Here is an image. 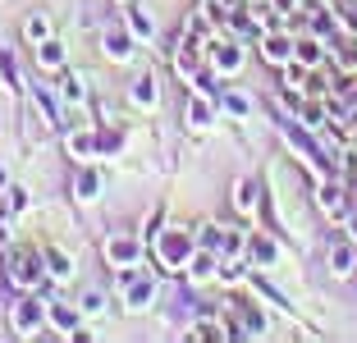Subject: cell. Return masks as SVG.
<instances>
[{
    "label": "cell",
    "mask_w": 357,
    "mask_h": 343,
    "mask_svg": "<svg viewBox=\"0 0 357 343\" xmlns=\"http://www.w3.org/2000/svg\"><path fill=\"white\" fill-rule=\"evenodd\" d=\"M156 252H160V261H165L169 270H183V266L197 257V243H192L183 229H165V234L156 238Z\"/></svg>",
    "instance_id": "cell-1"
},
{
    "label": "cell",
    "mask_w": 357,
    "mask_h": 343,
    "mask_svg": "<svg viewBox=\"0 0 357 343\" xmlns=\"http://www.w3.org/2000/svg\"><path fill=\"white\" fill-rule=\"evenodd\" d=\"M119 289H124V302H128V312H142V307H151V298H156V280H151V275H137L133 266L124 270V280H119Z\"/></svg>",
    "instance_id": "cell-2"
},
{
    "label": "cell",
    "mask_w": 357,
    "mask_h": 343,
    "mask_svg": "<svg viewBox=\"0 0 357 343\" xmlns=\"http://www.w3.org/2000/svg\"><path fill=\"white\" fill-rule=\"evenodd\" d=\"M10 275L23 289H37L42 280H51V275H42V257H37V252H23V247L10 252Z\"/></svg>",
    "instance_id": "cell-3"
},
{
    "label": "cell",
    "mask_w": 357,
    "mask_h": 343,
    "mask_svg": "<svg viewBox=\"0 0 357 343\" xmlns=\"http://www.w3.org/2000/svg\"><path fill=\"white\" fill-rule=\"evenodd\" d=\"M353 270H357V243L339 238L335 247H330V275H335V280H348Z\"/></svg>",
    "instance_id": "cell-4"
},
{
    "label": "cell",
    "mask_w": 357,
    "mask_h": 343,
    "mask_svg": "<svg viewBox=\"0 0 357 343\" xmlns=\"http://www.w3.org/2000/svg\"><path fill=\"white\" fill-rule=\"evenodd\" d=\"M46 321V307L37 298H23L14 307V334H37V325Z\"/></svg>",
    "instance_id": "cell-5"
},
{
    "label": "cell",
    "mask_w": 357,
    "mask_h": 343,
    "mask_svg": "<svg viewBox=\"0 0 357 343\" xmlns=\"http://www.w3.org/2000/svg\"><path fill=\"white\" fill-rule=\"evenodd\" d=\"M137 257H142V243H137V238H110V243H105V261L119 266V270L137 266Z\"/></svg>",
    "instance_id": "cell-6"
},
{
    "label": "cell",
    "mask_w": 357,
    "mask_h": 343,
    "mask_svg": "<svg viewBox=\"0 0 357 343\" xmlns=\"http://www.w3.org/2000/svg\"><path fill=\"white\" fill-rule=\"evenodd\" d=\"M211 69L215 73H238L243 69V46L238 42H225V46L211 42Z\"/></svg>",
    "instance_id": "cell-7"
},
{
    "label": "cell",
    "mask_w": 357,
    "mask_h": 343,
    "mask_svg": "<svg viewBox=\"0 0 357 343\" xmlns=\"http://www.w3.org/2000/svg\"><path fill=\"white\" fill-rule=\"evenodd\" d=\"M128 101L142 105V110H156V78L151 73H137L133 83H128Z\"/></svg>",
    "instance_id": "cell-8"
},
{
    "label": "cell",
    "mask_w": 357,
    "mask_h": 343,
    "mask_svg": "<svg viewBox=\"0 0 357 343\" xmlns=\"http://www.w3.org/2000/svg\"><path fill=\"white\" fill-rule=\"evenodd\" d=\"M316 201H321V211H326V215H348V192L339 183H321Z\"/></svg>",
    "instance_id": "cell-9"
},
{
    "label": "cell",
    "mask_w": 357,
    "mask_h": 343,
    "mask_svg": "<svg viewBox=\"0 0 357 343\" xmlns=\"http://www.w3.org/2000/svg\"><path fill=\"white\" fill-rule=\"evenodd\" d=\"M128 37H142V42L156 37V23H151V14L142 5H128Z\"/></svg>",
    "instance_id": "cell-10"
},
{
    "label": "cell",
    "mask_w": 357,
    "mask_h": 343,
    "mask_svg": "<svg viewBox=\"0 0 357 343\" xmlns=\"http://www.w3.org/2000/svg\"><path fill=\"white\" fill-rule=\"evenodd\" d=\"M46 316H51V325L60 334H74L78 330V312H74V307H64V302H51V307H46Z\"/></svg>",
    "instance_id": "cell-11"
},
{
    "label": "cell",
    "mask_w": 357,
    "mask_h": 343,
    "mask_svg": "<svg viewBox=\"0 0 357 343\" xmlns=\"http://www.w3.org/2000/svg\"><path fill=\"white\" fill-rule=\"evenodd\" d=\"M261 55H266L271 64H284L289 55H294V42H289L284 32H275V37H266V42H261Z\"/></svg>",
    "instance_id": "cell-12"
},
{
    "label": "cell",
    "mask_w": 357,
    "mask_h": 343,
    "mask_svg": "<svg viewBox=\"0 0 357 343\" xmlns=\"http://www.w3.org/2000/svg\"><path fill=\"white\" fill-rule=\"evenodd\" d=\"M42 261H46V270H51V280H69V275H74V261L64 257V252H55V247H46Z\"/></svg>",
    "instance_id": "cell-13"
},
{
    "label": "cell",
    "mask_w": 357,
    "mask_h": 343,
    "mask_svg": "<svg viewBox=\"0 0 357 343\" xmlns=\"http://www.w3.org/2000/svg\"><path fill=\"white\" fill-rule=\"evenodd\" d=\"M225 234H229V229H220V224H202L197 247H202V252H215V257H220V252H225Z\"/></svg>",
    "instance_id": "cell-14"
},
{
    "label": "cell",
    "mask_w": 357,
    "mask_h": 343,
    "mask_svg": "<svg viewBox=\"0 0 357 343\" xmlns=\"http://www.w3.org/2000/svg\"><path fill=\"white\" fill-rule=\"evenodd\" d=\"M37 64H42V69H60V64H64V46L51 42V37L37 42Z\"/></svg>",
    "instance_id": "cell-15"
},
{
    "label": "cell",
    "mask_w": 357,
    "mask_h": 343,
    "mask_svg": "<svg viewBox=\"0 0 357 343\" xmlns=\"http://www.w3.org/2000/svg\"><path fill=\"white\" fill-rule=\"evenodd\" d=\"M234 201H238L243 215H252V211H257V183H252V178H238V183H234Z\"/></svg>",
    "instance_id": "cell-16"
},
{
    "label": "cell",
    "mask_w": 357,
    "mask_h": 343,
    "mask_svg": "<svg viewBox=\"0 0 357 343\" xmlns=\"http://www.w3.org/2000/svg\"><path fill=\"white\" fill-rule=\"evenodd\" d=\"M60 101L83 105V78H78V73H60Z\"/></svg>",
    "instance_id": "cell-17"
},
{
    "label": "cell",
    "mask_w": 357,
    "mask_h": 343,
    "mask_svg": "<svg viewBox=\"0 0 357 343\" xmlns=\"http://www.w3.org/2000/svg\"><path fill=\"white\" fill-rule=\"evenodd\" d=\"M96 146H101V142H96L92 133H69V156L87 160V156H92V151H96Z\"/></svg>",
    "instance_id": "cell-18"
},
{
    "label": "cell",
    "mask_w": 357,
    "mask_h": 343,
    "mask_svg": "<svg viewBox=\"0 0 357 343\" xmlns=\"http://www.w3.org/2000/svg\"><path fill=\"white\" fill-rule=\"evenodd\" d=\"M23 37H28V42H46V37H51V19H46V14H32V19L23 23Z\"/></svg>",
    "instance_id": "cell-19"
},
{
    "label": "cell",
    "mask_w": 357,
    "mask_h": 343,
    "mask_svg": "<svg viewBox=\"0 0 357 343\" xmlns=\"http://www.w3.org/2000/svg\"><path fill=\"white\" fill-rule=\"evenodd\" d=\"M294 55H298L303 64H321V55H326V46L316 42V37H307V42H298V46H294Z\"/></svg>",
    "instance_id": "cell-20"
},
{
    "label": "cell",
    "mask_w": 357,
    "mask_h": 343,
    "mask_svg": "<svg viewBox=\"0 0 357 343\" xmlns=\"http://www.w3.org/2000/svg\"><path fill=\"white\" fill-rule=\"evenodd\" d=\"M96 192H101V174H96V169H83V174H78V197L92 201Z\"/></svg>",
    "instance_id": "cell-21"
},
{
    "label": "cell",
    "mask_w": 357,
    "mask_h": 343,
    "mask_svg": "<svg viewBox=\"0 0 357 343\" xmlns=\"http://www.w3.org/2000/svg\"><path fill=\"white\" fill-rule=\"evenodd\" d=\"M188 124H192V128H206V124H211V105H206V96H192V105H188Z\"/></svg>",
    "instance_id": "cell-22"
},
{
    "label": "cell",
    "mask_w": 357,
    "mask_h": 343,
    "mask_svg": "<svg viewBox=\"0 0 357 343\" xmlns=\"http://www.w3.org/2000/svg\"><path fill=\"white\" fill-rule=\"evenodd\" d=\"M105 51L115 55V60H128V51H133V42H128L124 32H105Z\"/></svg>",
    "instance_id": "cell-23"
},
{
    "label": "cell",
    "mask_w": 357,
    "mask_h": 343,
    "mask_svg": "<svg viewBox=\"0 0 357 343\" xmlns=\"http://www.w3.org/2000/svg\"><path fill=\"white\" fill-rule=\"evenodd\" d=\"M188 266H192V280H211V275H215V252H202V257H192Z\"/></svg>",
    "instance_id": "cell-24"
},
{
    "label": "cell",
    "mask_w": 357,
    "mask_h": 343,
    "mask_svg": "<svg viewBox=\"0 0 357 343\" xmlns=\"http://www.w3.org/2000/svg\"><path fill=\"white\" fill-rule=\"evenodd\" d=\"M225 105H229V114H238V119H248V114H252V101H248L243 92H225Z\"/></svg>",
    "instance_id": "cell-25"
},
{
    "label": "cell",
    "mask_w": 357,
    "mask_h": 343,
    "mask_svg": "<svg viewBox=\"0 0 357 343\" xmlns=\"http://www.w3.org/2000/svg\"><path fill=\"white\" fill-rule=\"evenodd\" d=\"M252 257L261 261V266H271V261H275V243L271 238H252Z\"/></svg>",
    "instance_id": "cell-26"
},
{
    "label": "cell",
    "mask_w": 357,
    "mask_h": 343,
    "mask_svg": "<svg viewBox=\"0 0 357 343\" xmlns=\"http://www.w3.org/2000/svg\"><path fill=\"white\" fill-rule=\"evenodd\" d=\"M321 119H326V105H321V101H303V124H321Z\"/></svg>",
    "instance_id": "cell-27"
},
{
    "label": "cell",
    "mask_w": 357,
    "mask_h": 343,
    "mask_svg": "<svg viewBox=\"0 0 357 343\" xmlns=\"http://www.w3.org/2000/svg\"><path fill=\"white\" fill-rule=\"evenodd\" d=\"M10 211H14V215L28 211V192H23V188H14V192H10Z\"/></svg>",
    "instance_id": "cell-28"
},
{
    "label": "cell",
    "mask_w": 357,
    "mask_h": 343,
    "mask_svg": "<svg viewBox=\"0 0 357 343\" xmlns=\"http://www.w3.org/2000/svg\"><path fill=\"white\" fill-rule=\"evenodd\" d=\"M101 307H105L101 293H87V298H83V312H101Z\"/></svg>",
    "instance_id": "cell-29"
},
{
    "label": "cell",
    "mask_w": 357,
    "mask_h": 343,
    "mask_svg": "<svg viewBox=\"0 0 357 343\" xmlns=\"http://www.w3.org/2000/svg\"><path fill=\"white\" fill-rule=\"evenodd\" d=\"M298 0H275V10H294Z\"/></svg>",
    "instance_id": "cell-30"
}]
</instances>
